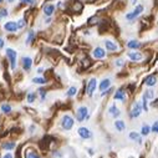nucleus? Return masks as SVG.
Returning a JSON list of instances; mask_svg holds the SVG:
<instances>
[{
	"label": "nucleus",
	"mask_w": 158,
	"mask_h": 158,
	"mask_svg": "<svg viewBox=\"0 0 158 158\" xmlns=\"http://www.w3.org/2000/svg\"><path fill=\"white\" fill-rule=\"evenodd\" d=\"M143 13V5H137L130 14H127L126 15V19L128 20V21H131V20H133V19H136L137 16H139L141 14Z\"/></svg>",
	"instance_id": "nucleus-1"
},
{
	"label": "nucleus",
	"mask_w": 158,
	"mask_h": 158,
	"mask_svg": "<svg viewBox=\"0 0 158 158\" xmlns=\"http://www.w3.org/2000/svg\"><path fill=\"white\" fill-rule=\"evenodd\" d=\"M87 116H89V110L85 106L80 107L77 110V112H76V118H77V121H80V122L84 121L85 118H87Z\"/></svg>",
	"instance_id": "nucleus-2"
},
{
	"label": "nucleus",
	"mask_w": 158,
	"mask_h": 158,
	"mask_svg": "<svg viewBox=\"0 0 158 158\" xmlns=\"http://www.w3.org/2000/svg\"><path fill=\"white\" fill-rule=\"evenodd\" d=\"M61 125H62V127H64L65 130H71L72 126H73V120H72V117L69 116V114L64 116V117H62V121H61Z\"/></svg>",
	"instance_id": "nucleus-3"
},
{
	"label": "nucleus",
	"mask_w": 158,
	"mask_h": 158,
	"mask_svg": "<svg viewBox=\"0 0 158 158\" xmlns=\"http://www.w3.org/2000/svg\"><path fill=\"white\" fill-rule=\"evenodd\" d=\"M142 110H143V105H142L141 102H137V103H135V106H133V108H132L130 116H131L132 118H136V117H138V116L141 114Z\"/></svg>",
	"instance_id": "nucleus-4"
},
{
	"label": "nucleus",
	"mask_w": 158,
	"mask_h": 158,
	"mask_svg": "<svg viewBox=\"0 0 158 158\" xmlns=\"http://www.w3.org/2000/svg\"><path fill=\"white\" fill-rule=\"evenodd\" d=\"M6 56L10 60L11 69H15V66H16V52L14 50H11V49H6Z\"/></svg>",
	"instance_id": "nucleus-5"
},
{
	"label": "nucleus",
	"mask_w": 158,
	"mask_h": 158,
	"mask_svg": "<svg viewBox=\"0 0 158 158\" xmlns=\"http://www.w3.org/2000/svg\"><path fill=\"white\" fill-rule=\"evenodd\" d=\"M96 86H97L96 78H91V80L89 81V84H87V90H86L89 96H92V94H94L95 90H96Z\"/></svg>",
	"instance_id": "nucleus-6"
},
{
	"label": "nucleus",
	"mask_w": 158,
	"mask_h": 158,
	"mask_svg": "<svg viewBox=\"0 0 158 158\" xmlns=\"http://www.w3.org/2000/svg\"><path fill=\"white\" fill-rule=\"evenodd\" d=\"M78 135H80V137H82V138H85V139L91 138V136H92L91 131H90L89 128H86V127H81L80 130H78Z\"/></svg>",
	"instance_id": "nucleus-7"
},
{
	"label": "nucleus",
	"mask_w": 158,
	"mask_h": 158,
	"mask_svg": "<svg viewBox=\"0 0 158 158\" xmlns=\"http://www.w3.org/2000/svg\"><path fill=\"white\" fill-rule=\"evenodd\" d=\"M4 29H5L6 31L14 32V31H16V29H19V27H18V24H16V23H14V21H9V23H6V24L4 25Z\"/></svg>",
	"instance_id": "nucleus-8"
},
{
	"label": "nucleus",
	"mask_w": 158,
	"mask_h": 158,
	"mask_svg": "<svg viewBox=\"0 0 158 158\" xmlns=\"http://www.w3.org/2000/svg\"><path fill=\"white\" fill-rule=\"evenodd\" d=\"M105 55H106V52H105V50H103L102 48H96V49L94 50V56H95L96 59H103Z\"/></svg>",
	"instance_id": "nucleus-9"
},
{
	"label": "nucleus",
	"mask_w": 158,
	"mask_h": 158,
	"mask_svg": "<svg viewBox=\"0 0 158 158\" xmlns=\"http://www.w3.org/2000/svg\"><path fill=\"white\" fill-rule=\"evenodd\" d=\"M105 46H106V49L108 50V51H117V45L114 44V43H112V41H110V40H106L105 41Z\"/></svg>",
	"instance_id": "nucleus-10"
},
{
	"label": "nucleus",
	"mask_w": 158,
	"mask_h": 158,
	"mask_svg": "<svg viewBox=\"0 0 158 158\" xmlns=\"http://www.w3.org/2000/svg\"><path fill=\"white\" fill-rule=\"evenodd\" d=\"M31 64H32V61H31L30 57H24L23 59V67H24V70L29 71L30 67H31Z\"/></svg>",
	"instance_id": "nucleus-11"
},
{
	"label": "nucleus",
	"mask_w": 158,
	"mask_h": 158,
	"mask_svg": "<svg viewBox=\"0 0 158 158\" xmlns=\"http://www.w3.org/2000/svg\"><path fill=\"white\" fill-rule=\"evenodd\" d=\"M110 85H111V81L108 80V78H105V80H102L101 84H100V90L101 91H106L110 87Z\"/></svg>",
	"instance_id": "nucleus-12"
},
{
	"label": "nucleus",
	"mask_w": 158,
	"mask_h": 158,
	"mask_svg": "<svg viewBox=\"0 0 158 158\" xmlns=\"http://www.w3.org/2000/svg\"><path fill=\"white\" fill-rule=\"evenodd\" d=\"M128 57L132 61H141L142 60V55L139 52H128Z\"/></svg>",
	"instance_id": "nucleus-13"
},
{
	"label": "nucleus",
	"mask_w": 158,
	"mask_h": 158,
	"mask_svg": "<svg viewBox=\"0 0 158 158\" xmlns=\"http://www.w3.org/2000/svg\"><path fill=\"white\" fill-rule=\"evenodd\" d=\"M125 91L122 90V89H120V90H118L116 94H114V98L116 100H121V101H125Z\"/></svg>",
	"instance_id": "nucleus-14"
},
{
	"label": "nucleus",
	"mask_w": 158,
	"mask_h": 158,
	"mask_svg": "<svg viewBox=\"0 0 158 158\" xmlns=\"http://www.w3.org/2000/svg\"><path fill=\"white\" fill-rule=\"evenodd\" d=\"M54 10H55V6L54 5H46L45 8H44V13H45V15H48V16H51L52 15V13H54Z\"/></svg>",
	"instance_id": "nucleus-15"
},
{
	"label": "nucleus",
	"mask_w": 158,
	"mask_h": 158,
	"mask_svg": "<svg viewBox=\"0 0 158 158\" xmlns=\"http://www.w3.org/2000/svg\"><path fill=\"white\" fill-rule=\"evenodd\" d=\"M110 113H111V116H113V117H118V116H120V110H118V108L113 105V106L110 107Z\"/></svg>",
	"instance_id": "nucleus-16"
},
{
	"label": "nucleus",
	"mask_w": 158,
	"mask_h": 158,
	"mask_svg": "<svg viewBox=\"0 0 158 158\" xmlns=\"http://www.w3.org/2000/svg\"><path fill=\"white\" fill-rule=\"evenodd\" d=\"M156 82H157V80H156V77H154V76H148V77L146 78V85L149 86V87L153 86Z\"/></svg>",
	"instance_id": "nucleus-17"
},
{
	"label": "nucleus",
	"mask_w": 158,
	"mask_h": 158,
	"mask_svg": "<svg viewBox=\"0 0 158 158\" xmlns=\"http://www.w3.org/2000/svg\"><path fill=\"white\" fill-rule=\"evenodd\" d=\"M114 126H116L117 131H120V132H122V131L126 128V126H125V122H123V121H116V122H114Z\"/></svg>",
	"instance_id": "nucleus-18"
},
{
	"label": "nucleus",
	"mask_w": 158,
	"mask_h": 158,
	"mask_svg": "<svg viewBox=\"0 0 158 158\" xmlns=\"http://www.w3.org/2000/svg\"><path fill=\"white\" fill-rule=\"evenodd\" d=\"M127 46H128L130 49H138V48L141 46V44H139L137 40H131V41H128Z\"/></svg>",
	"instance_id": "nucleus-19"
},
{
	"label": "nucleus",
	"mask_w": 158,
	"mask_h": 158,
	"mask_svg": "<svg viewBox=\"0 0 158 158\" xmlns=\"http://www.w3.org/2000/svg\"><path fill=\"white\" fill-rule=\"evenodd\" d=\"M130 138H131V139H136V141L139 142V143L142 142V141H141V136H139L137 132H131V133H130Z\"/></svg>",
	"instance_id": "nucleus-20"
},
{
	"label": "nucleus",
	"mask_w": 158,
	"mask_h": 158,
	"mask_svg": "<svg viewBox=\"0 0 158 158\" xmlns=\"http://www.w3.org/2000/svg\"><path fill=\"white\" fill-rule=\"evenodd\" d=\"M32 82H35V84H46V80L45 78H43V77H35L34 80H32Z\"/></svg>",
	"instance_id": "nucleus-21"
},
{
	"label": "nucleus",
	"mask_w": 158,
	"mask_h": 158,
	"mask_svg": "<svg viewBox=\"0 0 158 158\" xmlns=\"http://www.w3.org/2000/svg\"><path fill=\"white\" fill-rule=\"evenodd\" d=\"M76 92H77V89L76 87H70L69 89V91H67V96H75L76 95Z\"/></svg>",
	"instance_id": "nucleus-22"
},
{
	"label": "nucleus",
	"mask_w": 158,
	"mask_h": 158,
	"mask_svg": "<svg viewBox=\"0 0 158 158\" xmlns=\"http://www.w3.org/2000/svg\"><path fill=\"white\" fill-rule=\"evenodd\" d=\"M144 97H147L148 100H152L153 98V96H154V94H153V91L152 90H148V91H146L144 92V95H143Z\"/></svg>",
	"instance_id": "nucleus-23"
},
{
	"label": "nucleus",
	"mask_w": 158,
	"mask_h": 158,
	"mask_svg": "<svg viewBox=\"0 0 158 158\" xmlns=\"http://www.w3.org/2000/svg\"><path fill=\"white\" fill-rule=\"evenodd\" d=\"M149 131H151V127L143 126V128H142V135H143V136H147V135L149 133Z\"/></svg>",
	"instance_id": "nucleus-24"
},
{
	"label": "nucleus",
	"mask_w": 158,
	"mask_h": 158,
	"mask_svg": "<svg viewBox=\"0 0 158 158\" xmlns=\"http://www.w3.org/2000/svg\"><path fill=\"white\" fill-rule=\"evenodd\" d=\"M27 158H40V156L36 154V153L32 152V151H30V152L27 153Z\"/></svg>",
	"instance_id": "nucleus-25"
},
{
	"label": "nucleus",
	"mask_w": 158,
	"mask_h": 158,
	"mask_svg": "<svg viewBox=\"0 0 158 158\" xmlns=\"http://www.w3.org/2000/svg\"><path fill=\"white\" fill-rule=\"evenodd\" d=\"M2 110H3V112H5V113H8V112H10V111H11V107H10L9 105H3V107H2Z\"/></svg>",
	"instance_id": "nucleus-26"
},
{
	"label": "nucleus",
	"mask_w": 158,
	"mask_h": 158,
	"mask_svg": "<svg viewBox=\"0 0 158 158\" xmlns=\"http://www.w3.org/2000/svg\"><path fill=\"white\" fill-rule=\"evenodd\" d=\"M14 143H4L3 144V148H5V149H11V148H14Z\"/></svg>",
	"instance_id": "nucleus-27"
},
{
	"label": "nucleus",
	"mask_w": 158,
	"mask_h": 158,
	"mask_svg": "<svg viewBox=\"0 0 158 158\" xmlns=\"http://www.w3.org/2000/svg\"><path fill=\"white\" fill-rule=\"evenodd\" d=\"M16 24H18V27H19V29H23V27L25 26V20L20 19V20H19V21H18Z\"/></svg>",
	"instance_id": "nucleus-28"
},
{
	"label": "nucleus",
	"mask_w": 158,
	"mask_h": 158,
	"mask_svg": "<svg viewBox=\"0 0 158 158\" xmlns=\"http://www.w3.org/2000/svg\"><path fill=\"white\" fill-rule=\"evenodd\" d=\"M32 39H34V31H30V32H29V37H27V40H26V44L31 43Z\"/></svg>",
	"instance_id": "nucleus-29"
},
{
	"label": "nucleus",
	"mask_w": 158,
	"mask_h": 158,
	"mask_svg": "<svg viewBox=\"0 0 158 158\" xmlns=\"http://www.w3.org/2000/svg\"><path fill=\"white\" fill-rule=\"evenodd\" d=\"M0 16H8V10L0 8Z\"/></svg>",
	"instance_id": "nucleus-30"
},
{
	"label": "nucleus",
	"mask_w": 158,
	"mask_h": 158,
	"mask_svg": "<svg viewBox=\"0 0 158 158\" xmlns=\"http://www.w3.org/2000/svg\"><path fill=\"white\" fill-rule=\"evenodd\" d=\"M34 100H35V94H29L27 95V101L29 102H34Z\"/></svg>",
	"instance_id": "nucleus-31"
},
{
	"label": "nucleus",
	"mask_w": 158,
	"mask_h": 158,
	"mask_svg": "<svg viewBox=\"0 0 158 158\" xmlns=\"http://www.w3.org/2000/svg\"><path fill=\"white\" fill-rule=\"evenodd\" d=\"M151 131H152V132H157V133H158V122H156V123L151 127Z\"/></svg>",
	"instance_id": "nucleus-32"
},
{
	"label": "nucleus",
	"mask_w": 158,
	"mask_h": 158,
	"mask_svg": "<svg viewBox=\"0 0 158 158\" xmlns=\"http://www.w3.org/2000/svg\"><path fill=\"white\" fill-rule=\"evenodd\" d=\"M23 3H26V4H34L35 0H21Z\"/></svg>",
	"instance_id": "nucleus-33"
},
{
	"label": "nucleus",
	"mask_w": 158,
	"mask_h": 158,
	"mask_svg": "<svg viewBox=\"0 0 158 158\" xmlns=\"http://www.w3.org/2000/svg\"><path fill=\"white\" fill-rule=\"evenodd\" d=\"M116 65H117V66H122V65H123V61H122V60H117Z\"/></svg>",
	"instance_id": "nucleus-34"
},
{
	"label": "nucleus",
	"mask_w": 158,
	"mask_h": 158,
	"mask_svg": "<svg viewBox=\"0 0 158 158\" xmlns=\"http://www.w3.org/2000/svg\"><path fill=\"white\" fill-rule=\"evenodd\" d=\"M4 158H13V156H11L10 153H8V154H5V156H4Z\"/></svg>",
	"instance_id": "nucleus-35"
},
{
	"label": "nucleus",
	"mask_w": 158,
	"mask_h": 158,
	"mask_svg": "<svg viewBox=\"0 0 158 158\" xmlns=\"http://www.w3.org/2000/svg\"><path fill=\"white\" fill-rule=\"evenodd\" d=\"M3 46H4V43H3L2 39H0V48H3Z\"/></svg>",
	"instance_id": "nucleus-36"
},
{
	"label": "nucleus",
	"mask_w": 158,
	"mask_h": 158,
	"mask_svg": "<svg viewBox=\"0 0 158 158\" xmlns=\"http://www.w3.org/2000/svg\"><path fill=\"white\" fill-rule=\"evenodd\" d=\"M8 2H9V3H13V2H14V0H8Z\"/></svg>",
	"instance_id": "nucleus-37"
},
{
	"label": "nucleus",
	"mask_w": 158,
	"mask_h": 158,
	"mask_svg": "<svg viewBox=\"0 0 158 158\" xmlns=\"http://www.w3.org/2000/svg\"><path fill=\"white\" fill-rule=\"evenodd\" d=\"M2 2H3V0H0V3H2Z\"/></svg>",
	"instance_id": "nucleus-38"
}]
</instances>
